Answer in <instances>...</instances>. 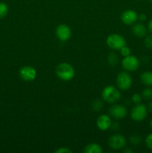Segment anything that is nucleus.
Segmentation results:
<instances>
[{
  "label": "nucleus",
  "instance_id": "393cba45",
  "mask_svg": "<svg viewBox=\"0 0 152 153\" xmlns=\"http://www.w3.org/2000/svg\"><path fill=\"white\" fill-rule=\"evenodd\" d=\"M55 153H72V151L67 147H61L57 149L55 152Z\"/></svg>",
  "mask_w": 152,
  "mask_h": 153
},
{
  "label": "nucleus",
  "instance_id": "ddd939ff",
  "mask_svg": "<svg viewBox=\"0 0 152 153\" xmlns=\"http://www.w3.org/2000/svg\"><path fill=\"white\" fill-rule=\"evenodd\" d=\"M132 31L138 37H144L147 34V28L142 23H137L132 28Z\"/></svg>",
  "mask_w": 152,
  "mask_h": 153
},
{
  "label": "nucleus",
  "instance_id": "7c9ffc66",
  "mask_svg": "<svg viewBox=\"0 0 152 153\" xmlns=\"http://www.w3.org/2000/svg\"><path fill=\"white\" fill-rule=\"evenodd\" d=\"M150 126H151V129H152V120H151V123H150Z\"/></svg>",
  "mask_w": 152,
  "mask_h": 153
},
{
  "label": "nucleus",
  "instance_id": "0eeeda50",
  "mask_svg": "<svg viewBox=\"0 0 152 153\" xmlns=\"http://www.w3.org/2000/svg\"><path fill=\"white\" fill-rule=\"evenodd\" d=\"M108 145L111 149L114 150H119L125 146L126 139L122 134H113L108 139Z\"/></svg>",
  "mask_w": 152,
  "mask_h": 153
},
{
  "label": "nucleus",
  "instance_id": "412c9836",
  "mask_svg": "<svg viewBox=\"0 0 152 153\" xmlns=\"http://www.w3.org/2000/svg\"><path fill=\"white\" fill-rule=\"evenodd\" d=\"M144 44L148 49H152V34L146 36L144 40Z\"/></svg>",
  "mask_w": 152,
  "mask_h": 153
},
{
  "label": "nucleus",
  "instance_id": "4be33fe9",
  "mask_svg": "<svg viewBox=\"0 0 152 153\" xmlns=\"http://www.w3.org/2000/svg\"><path fill=\"white\" fill-rule=\"evenodd\" d=\"M142 99V95H140L139 94H137V93L134 94L131 97V100L134 104H139V103L141 102Z\"/></svg>",
  "mask_w": 152,
  "mask_h": 153
},
{
  "label": "nucleus",
  "instance_id": "a211bd4d",
  "mask_svg": "<svg viewBox=\"0 0 152 153\" xmlns=\"http://www.w3.org/2000/svg\"><path fill=\"white\" fill-rule=\"evenodd\" d=\"M142 97L146 100H150L152 99V89L150 88H146L142 93Z\"/></svg>",
  "mask_w": 152,
  "mask_h": 153
},
{
  "label": "nucleus",
  "instance_id": "2f4dec72",
  "mask_svg": "<svg viewBox=\"0 0 152 153\" xmlns=\"http://www.w3.org/2000/svg\"><path fill=\"white\" fill-rule=\"evenodd\" d=\"M151 2H152V0H151Z\"/></svg>",
  "mask_w": 152,
  "mask_h": 153
},
{
  "label": "nucleus",
  "instance_id": "f8f14e48",
  "mask_svg": "<svg viewBox=\"0 0 152 153\" xmlns=\"http://www.w3.org/2000/svg\"><path fill=\"white\" fill-rule=\"evenodd\" d=\"M112 120L109 116L106 114H102L98 117L96 121L97 127L99 128L101 131H106L109 129L111 126Z\"/></svg>",
  "mask_w": 152,
  "mask_h": 153
},
{
  "label": "nucleus",
  "instance_id": "20e7f679",
  "mask_svg": "<svg viewBox=\"0 0 152 153\" xmlns=\"http://www.w3.org/2000/svg\"><path fill=\"white\" fill-rule=\"evenodd\" d=\"M148 114V108L145 105L139 103L131 109V117L133 120L140 122L145 119Z\"/></svg>",
  "mask_w": 152,
  "mask_h": 153
},
{
  "label": "nucleus",
  "instance_id": "6ab92c4d",
  "mask_svg": "<svg viewBox=\"0 0 152 153\" xmlns=\"http://www.w3.org/2000/svg\"><path fill=\"white\" fill-rule=\"evenodd\" d=\"M103 108V103L102 102L100 101L99 100H95L92 102V110L98 112L101 111Z\"/></svg>",
  "mask_w": 152,
  "mask_h": 153
},
{
  "label": "nucleus",
  "instance_id": "aec40b11",
  "mask_svg": "<svg viewBox=\"0 0 152 153\" xmlns=\"http://www.w3.org/2000/svg\"><path fill=\"white\" fill-rule=\"evenodd\" d=\"M130 141L132 144L138 145L141 143L142 138L140 136L137 135V134H134V135L131 136V137H130Z\"/></svg>",
  "mask_w": 152,
  "mask_h": 153
},
{
  "label": "nucleus",
  "instance_id": "c756f323",
  "mask_svg": "<svg viewBox=\"0 0 152 153\" xmlns=\"http://www.w3.org/2000/svg\"><path fill=\"white\" fill-rule=\"evenodd\" d=\"M124 152H128V153H132L133 151L131 150V149H125V150H124Z\"/></svg>",
  "mask_w": 152,
  "mask_h": 153
},
{
  "label": "nucleus",
  "instance_id": "2eb2a0df",
  "mask_svg": "<svg viewBox=\"0 0 152 153\" xmlns=\"http://www.w3.org/2000/svg\"><path fill=\"white\" fill-rule=\"evenodd\" d=\"M140 80L142 83L146 86H152V72L146 71L142 73L140 76Z\"/></svg>",
  "mask_w": 152,
  "mask_h": 153
},
{
  "label": "nucleus",
  "instance_id": "b1692460",
  "mask_svg": "<svg viewBox=\"0 0 152 153\" xmlns=\"http://www.w3.org/2000/svg\"><path fill=\"white\" fill-rule=\"evenodd\" d=\"M145 144L149 149L152 150V133L149 134L145 138Z\"/></svg>",
  "mask_w": 152,
  "mask_h": 153
},
{
  "label": "nucleus",
  "instance_id": "4468645a",
  "mask_svg": "<svg viewBox=\"0 0 152 153\" xmlns=\"http://www.w3.org/2000/svg\"><path fill=\"white\" fill-rule=\"evenodd\" d=\"M83 152L85 153H102L103 149L98 143H89L84 147Z\"/></svg>",
  "mask_w": 152,
  "mask_h": 153
},
{
  "label": "nucleus",
  "instance_id": "423d86ee",
  "mask_svg": "<svg viewBox=\"0 0 152 153\" xmlns=\"http://www.w3.org/2000/svg\"><path fill=\"white\" fill-rule=\"evenodd\" d=\"M139 61L134 55H128L124 57L122 61V66L126 71L134 72L138 70L139 67Z\"/></svg>",
  "mask_w": 152,
  "mask_h": 153
},
{
  "label": "nucleus",
  "instance_id": "5701e85b",
  "mask_svg": "<svg viewBox=\"0 0 152 153\" xmlns=\"http://www.w3.org/2000/svg\"><path fill=\"white\" fill-rule=\"evenodd\" d=\"M131 49L126 46H123V47L120 49V53L123 57L128 56V55H131Z\"/></svg>",
  "mask_w": 152,
  "mask_h": 153
},
{
  "label": "nucleus",
  "instance_id": "f03ea898",
  "mask_svg": "<svg viewBox=\"0 0 152 153\" xmlns=\"http://www.w3.org/2000/svg\"><path fill=\"white\" fill-rule=\"evenodd\" d=\"M101 97L104 101L108 103H114L120 100L121 94L116 87L108 85L103 89Z\"/></svg>",
  "mask_w": 152,
  "mask_h": 153
},
{
  "label": "nucleus",
  "instance_id": "f257e3e1",
  "mask_svg": "<svg viewBox=\"0 0 152 153\" xmlns=\"http://www.w3.org/2000/svg\"><path fill=\"white\" fill-rule=\"evenodd\" d=\"M56 75L60 79L63 81H70L74 78L75 72L74 68L68 63H61L57 67Z\"/></svg>",
  "mask_w": 152,
  "mask_h": 153
},
{
  "label": "nucleus",
  "instance_id": "6e6552de",
  "mask_svg": "<svg viewBox=\"0 0 152 153\" xmlns=\"http://www.w3.org/2000/svg\"><path fill=\"white\" fill-rule=\"evenodd\" d=\"M37 76V71L31 66H25L19 70V76L25 82H31L34 80Z\"/></svg>",
  "mask_w": 152,
  "mask_h": 153
},
{
  "label": "nucleus",
  "instance_id": "9b49d317",
  "mask_svg": "<svg viewBox=\"0 0 152 153\" xmlns=\"http://www.w3.org/2000/svg\"><path fill=\"white\" fill-rule=\"evenodd\" d=\"M138 19V14L135 10H126L121 15V20L125 25H132Z\"/></svg>",
  "mask_w": 152,
  "mask_h": 153
},
{
  "label": "nucleus",
  "instance_id": "1a4fd4ad",
  "mask_svg": "<svg viewBox=\"0 0 152 153\" xmlns=\"http://www.w3.org/2000/svg\"><path fill=\"white\" fill-rule=\"evenodd\" d=\"M55 34L57 37L61 41H67L71 37L72 31L69 27L65 24H61L58 25L55 30Z\"/></svg>",
  "mask_w": 152,
  "mask_h": 153
},
{
  "label": "nucleus",
  "instance_id": "9d476101",
  "mask_svg": "<svg viewBox=\"0 0 152 153\" xmlns=\"http://www.w3.org/2000/svg\"><path fill=\"white\" fill-rule=\"evenodd\" d=\"M127 108L122 105H114L109 109V114L112 117L117 120H122L126 117Z\"/></svg>",
  "mask_w": 152,
  "mask_h": 153
},
{
  "label": "nucleus",
  "instance_id": "39448f33",
  "mask_svg": "<svg viewBox=\"0 0 152 153\" xmlns=\"http://www.w3.org/2000/svg\"><path fill=\"white\" fill-rule=\"evenodd\" d=\"M116 85L120 90L127 91L132 85V78L127 72H121L116 77Z\"/></svg>",
  "mask_w": 152,
  "mask_h": 153
},
{
  "label": "nucleus",
  "instance_id": "a878e982",
  "mask_svg": "<svg viewBox=\"0 0 152 153\" xmlns=\"http://www.w3.org/2000/svg\"><path fill=\"white\" fill-rule=\"evenodd\" d=\"M146 19H147V16H146L145 13H140V14H138V19L141 21V22H144V21L146 20Z\"/></svg>",
  "mask_w": 152,
  "mask_h": 153
},
{
  "label": "nucleus",
  "instance_id": "dca6fc26",
  "mask_svg": "<svg viewBox=\"0 0 152 153\" xmlns=\"http://www.w3.org/2000/svg\"><path fill=\"white\" fill-rule=\"evenodd\" d=\"M119 58H118V55H116L115 52H110L109 55L107 56V61H108L109 64L111 66H115L117 64Z\"/></svg>",
  "mask_w": 152,
  "mask_h": 153
},
{
  "label": "nucleus",
  "instance_id": "cd10ccee",
  "mask_svg": "<svg viewBox=\"0 0 152 153\" xmlns=\"http://www.w3.org/2000/svg\"><path fill=\"white\" fill-rule=\"evenodd\" d=\"M110 128H113V130H117L118 128H119V125L117 124V123H112Z\"/></svg>",
  "mask_w": 152,
  "mask_h": 153
},
{
  "label": "nucleus",
  "instance_id": "f3484780",
  "mask_svg": "<svg viewBox=\"0 0 152 153\" xmlns=\"http://www.w3.org/2000/svg\"><path fill=\"white\" fill-rule=\"evenodd\" d=\"M8 13V6L5 2H0V19L4 18L7 16Z\"/></svg>",
  "mask_w": 152,
  "mask_h": 153
},
{
  "label": "nucleus",
  "instance_id": "c85d7f7f",
  "mask_svg": "<svg viewBox=\"0 0 152 153\" xmlns=\"http://www.w3.org/2000/svg\"><path fill=\"white\" fill-rule=\"evenodd\" d=\"M147 108H148V110L151 112V113H152V101H151L150 102L148 103Z\"/></svg>",
  "mask_w": 152,
  "mask_h": 153
},
{
  "label": "nucleus",
  "instance_id": "7ed1b4c3",
  "mask_svg": "<svg viewBox=\"0 0 152 153\" xmlns=\"http://www.w3.org/2000/svg\"><path fill=\"white\" fill-rule=\"evenodd\" d=\"M107 45L112 49L120 50L123 46H126V40L122 36L118 34H112L106 40Z\"/></svg>",
  "mask_w": 152,
  "mask_h": 153
},
{
  "label": "nucleus",
  "instance_id": "bb28decb",
  "mask_svg": "<svg viewBox=\"0 0 152 153\" xmlns=\"http://www.w3.org/2000/svg\"><path fill=\"white\" fill-rule=\"evenodd\" d=\"M148 30L152 34V19L148 23Z\"/></svg>",
  "mask_w": 152,
  "mask_h": 153
}]
</instances>
